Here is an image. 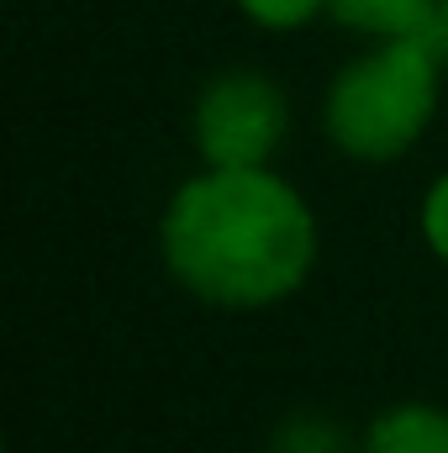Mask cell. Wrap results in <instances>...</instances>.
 Returning <instances> with one entry per match:
<instances>
[{
	"label": "cell",
	"mask_w": 448,
	"mask_h": 453,
	"mask_svg": "<svg viewBox=\"0 0 448 453\" xmlns=\"http://www.w3.org/2000/svg\"><path fill=\"white\" fill-rule=\"evenodd\" d=\"M164 253L196 296L264 306L306 280L317 232L301 196L269 169H212L174 196Z\"/></svg>",
	"instance_id": "obj_1"
},
{
	"label": "cell",
	"mask_w": 448,
	"mask_h": 453,
	"mask_svg": "<svg viewBox=\"0 0 448 453\" xmlns=\"http://www.w3.org/2000/svg\"><path fill=\"white\" fill-rule=\"evenodd\" d=\"M438 53L428 42H385L328 90V132L359 158H396L417 142L438 96Z\"/></svg>",
	"instance_id": "obj_2"
},
{
	"label": "cell",
	"mask_w": 448,
	"mask_h": 453,
	"mask_svg": "<svg viewBox=\"0 0 448 453\" xmlns=\"http://www.w3.org/2000/svg\"><path fill=\"white\" fill-rule=\"evenodd\" d=\"M285 137V96L264 74H222L196 106V142L212 169H264Z\"/></svg>",
	"instance_id": "obj_3"
},
{
	"label": "cell",
	"mask_w": 448,
	"mask_h": 453,
	"mask_svg": "<svg viewBox=\"0 0 448 453\" xmlns=\"http://www.w3.org/2000/svg\"><path fill=\"white\" fill-rule=\"evenodd\" d=\"M343 27L375 32L385 42H428L448 58V0H328Z\"/></svg>",
	"instance_id": "obj_4"
},
{
	"label": "cell",
	"mask_w": 448,
	"mask_h": 453,
	"mask_svg": "<svg viewBox=\"0 0 448 453\" xmlns=\"http://www.w3.org/2000/svg\"><path fill=\"white\" fill-rule=\"evenodd\" d=\"M369 453H448V417L433 406H401L375 422Z\"/></svg>",
	"instance_id": "obj_5"
},
{
	"label": "cell",
	"mask_w": 448,
	"mask_h": 453,
	"mask_svg": "<svg viewBox=\"0 0 448 453\" xmlns=\"http://www.w3.org/2000/svg\"><path fill=\"white\" fill-rule=\"evenodd\" d=\"M322 0H243V11L264 27H301Z\"/></svg>",
	"instance_id": "obj_6"
},
{
	"label": "cell",
	"mask_w": 448,
	"mask_h": 453,
	"mask_svg": "<svg viewBox=\"0 0 448 453\" xmlns=\"http://www.w3.org/2000/svg\"><path fill=\"white\" fill-rule=\"evenodd\" d=\"M422 232H428V242L438 248L448 258V174L428 190V206H422Z\"/></svg>",
	"instance_id": "obj_7"
}]
</instances>
